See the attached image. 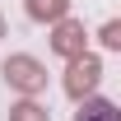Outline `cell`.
<instances>
[{
  "instance_id": "cell-1",
  "label": "cell",
  "mask_w": 121,
  "mask_h": 121,
  "mask_svg": "<svg viewBox=\"0 0 121 121\" xmlns=\"http://www.w3.org/2000/svg\"><path fill=\"white\" fill-rule=\"evenodd\" d=\"M0 75H5V84H9L19 98H37V93L47 89V65H42L37 56H28V51H14V56H5Z\"/></svg>"
},
{
  "instance_id": "cell-2",
  "label": "cell",
  "mask_w": 121,
  "mask_h": 121,
  "mask_svg": "<svg viewBox=\"0 0 121 121\" xmlns=\"http://www.w3.org/2000/svg\"><path fill=\"white\" fill-rule=\"evenodd\" d=\"M98 79H103V60L93 56V51H79V56L65 60V93H70L75 103L98 89Z\"/></svg>"
},
{
  "instance_id": "cell-3",
  "label": "cell",
  "mask_w": 121,
  "mask_h": 121,
  "mask_svg": "<svg viewBox=\"0 0 121 121\" xmlns=\"http://www.w3.org/2000/svg\"><path fill=\"white\" fill-rule=\"evenodd\" d=\"M51 51H56V56H79V51H89V33H84V23H79V19H56V23H51Z\"/></svg>"
},
{
  "instance_id": "cell-4",
  "label": "cell",
  "mask_w": 121,
  "mask_h": 121,
  "mask_svg": "<svg viewBox=\"0 0 121 121\" xmlns=\"http://www.w3.org/2000/svg\"><path fill=\"white\" fill-rule=\"evenodd\" d=\"M75 121H121V112H117V103H112V98H98V93H89V98H79Z\"/></svg>"
},
{
  "instance_id": "cell-5",
  "label": "cell",
  "mask_w": 121,
  "mask_h": 121,
  "mask_svg": "<svg viewBox=\"0 0 121 121\" xmlns=\"http://www.w3.org/2000/svg\"><path fill=\"white\" fill-rule=\"evenodd\" d=\"M23 9H28L33 23H56V19L70 14V0H23Z\"/></svg>"
},
{
  "instance_id": "cell-6",
  "label": "cell",
  "mask_w": 121,
  "mask_h": 121,
  "mask_svg": "<svg viewBox=\"0 0 121 121\" xmlns=\"http://www.w3.org/2000/svg\"><path fill=\"white\" fill-rule=\"evenodd\" d=\"M9 121H51V112H47L37 98H19V103L9 107Z\"/></svg>"
},
{
  "instance_id": "cell-7",
  "label": "cell",
  "mask_w": 121,
  "mask_h": 121,
  "mask_svg": "<svg viewBox=\"0 0 121 121\" xmlns=\"http://www.w3.org/2000/svg\"><path fill=\"white\" fill-rule=\"evenodd\" d=\"M98 42H103L107 51H121V19H107L103 28H98Z\"/></svg>"
},
{
  "instance_id": "cell-8",
  "label": "cell",
  "mask_w": 121,
  "mask_h": 121,
  "mask_svg": "<svg viewBox=\"0 0 121 121\" xmlns=\"http://www.w3.org/2000/svg\"><path fill=\"white\" fill-rule=\"evenodd\" d=\"M0 37H5V14H0Z\"/></svg>"
}]
</instances>
